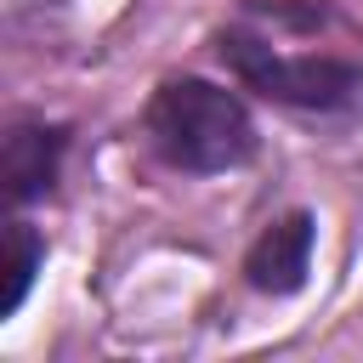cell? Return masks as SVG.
I'll list each match as a JSON object with an SVG mask.
<instances>
[{"label":"cell","mask_w":363,"mask_h":363,"mask_svg":"<svg viewBox=\"0 0 363 363\" xmlns=\"http://www.w3.org/2000/svg\"><path fill=\"white\" fill-rule=\"evenodd\" d=\"M306 267H312V216L306 210L272 221L255 238V250L244 255V278L261 295H295L306 284Z\"/></svg>","instance_id":"3"},{"label":"cell","mask_w":363,"mask_h":363,"mask_svg":"<svg viewBox=\"0 0 363 363\" xmlns=\"http://www.w3.org/2000/svg\"><path fill=\"white\" fill-rule=\"evenodd\" d=\"M147 142L176 170H238L255 159V119L233 91L210 79H164L147 102Z\"/></svg>","instance_id":"1"},{"label":"cell","mask_w":363,"mask_h":363,"mask_svg":"<svg viewBox=\"0 0 363 363\" xmlns=\"http://www.w3.org/2000/svg\"><path fill=\"white\" fill-rule=\"evenodd\" d=\"M40 238L23 227V221H11L6 227V295H0V318H11L17 306H23V295H28V284H34V272H40Z\"/></svg>","instance_id":"5"},{"label":"cell","mask_w":363,"mask_h":363,"mask_svg":"<svg viewBox=\"0 0 363 363\" xmlns=\"http://www.w3.org/2000/svg\"><path fill=\"white\" fill-rule=\"evenodd\" d=\"M57 159H62V130L57 125H17L6 136V193H11V204L40 199L57 182Z\"/></svg>","instance_id":"4"},{"label":"cell","mask_w":363,"mask_h":363,"mask_svg":"<svg viewBox=\"0 0 363 363\" xmlns=\"http://www.w3.org/2000/svg\"><path fill=\"white\" fill-rule=\"evenodd\" d=\"M221 57L233 62V74L244 85H255L261 96L289 102V108H346L363 91V74L352 62H335V57H284L267 40L238 34V28L221 34Z\"/></svg>","instance_id":"2"}]
</instances>
